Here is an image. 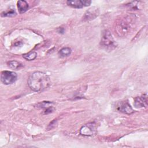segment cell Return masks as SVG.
Instances as JSON below:
<instances>
[{
    "mask_svg": "<svg viewBox=\"0 0 148 148\" xmlns=\"http://www.w3.org/2000/svg\"><path fill=\"white\" fill-rule=\"evenodd\" d=\"M28 84L32 90L36 92H40L49 87L50 79L46 73L40 71H36L29 76Z\"/></svg>",
    "mask_w": 148,
    "mask_h": 148,
    "instance_id": "cell-1",
    "label": "cell"
},
{
    "mask_svg": "<svg viewBox=\"0 0 148 148\" xmlns=\"http://www.w3.org/2000/svg\"><path fill=\"white\" fill-rule=\"evenodd\" d=\"M134 16H127L121 18L120 21L116 24L115 32L120 36H124L128 34L133 28L134 25Z\"/></svg>",
    "mask_w": 148,
    "mask_h": 148,
    "instance_id": "cell-2",
    "label": "cell"
},
{
    "mask_svg": "<svg viewBox=\"0 0 148 148\" xmlns=\"http://www.w3.org/2000/svg\"><path fill=\"white\" fill-rule=\"evenodd\" d=\"M100 44L103 48L108 50H112L116 47V43L108 30H105L102 32Z\"/></svg>",
    "mask_w": 148,
    "mask_h": 148,
    "instance_id": "cell-3",
    "label": "cell"
},
{
    "mask_svg": "<svg viewBox=\"0 0 148 148\" xmlns=\"http://www.w3.org/2000/svg\"><path fill=\"white\" fill-rule=\"evenodd\" d=\"M17 78V75L14 72L4 71H2L1 74V80L4 84L6 85L14 83L16 81Z\"/></svg>",
    "mask_w": 148,
    "mask_h": 148,
    "instance_id": "cell-4",
    "label": "cell"
},
{
    "mask_svg": "<svg viewBox=\"0 0 148 148\" xmlns=\"http://www.w3.org/2000/svg\"><path fill=\"white\" fill-rule=\"evenodd\" d=\"M96 131L95 125L94 123H89L83 126L80 131V132L83 135L90 136L95 134Z\"/></svg>",
    "mask_w": 148,
    "mask_h": 148,
    "instance_id": "cell-5",
    "label": "cell"
},
{
    "mask_svg": "<svg viewBox=\"0 0 148 148\" xmlns=\"http://www.w3.org/2000/svg\"><path fill=\"white\" fill-rule=\"evenodd\" d=\"M99 13V9L97 8H91L86 11L83 19L84 21H90L95 19Z\"/></svg>",
    "mask_w": 148,
    "mask_h": 148,
    "instance_id": "cell-6",
    "label": "cell"
},
{
    "mask_svg": "<svg viewBox=\"0 0 148 148\" xmlns=\"http://www.w3.org/2000/svg\"><path fill=\"white\" fill-rule=\"evenodd\" d=\"M117 109L119 111L126 114H131L134 112V110L127 101L120 102L117 106Z\"/></svg>",
    "mask_w": 148,
    "mask_h": 148,
    "instance_id": "cell-7",
    "label": "cell"
},
{
    "mask_svg": "<svg viewBox=\"0 0 148 148\" xmlns=\"http://www.w3.org/2000/svg\"><path fill=\"white\" fill-rule=\"evenodd\" d=\"M134 105L136 108L146 107L147 105V94H143L140 97H137L135 98Z\"/></svg>",
    "mask_w": 148,
    "mask_h": 148,
    "instance_id": "cell-8",
    "label": "cell"
},
{
    "mask_svg": "<svg viewBox=\"0 0 148 148\" xmlns=\"http://www.w3.org/2000/svg\"><path fill=\"white\" fill-rule=\"evenodd\" d=\"M17 8L20 13H24L28 10V4L25 1H18L17 2Z\"/></svg>",
    "mask_w": 148,
    "mask_h": 148,
    "instance_id": "cell-9",
    "label": "cell"
},
{
    "mask_svg": "<svg viewBox=\"0 0 148 148\" xmlns=\"http://www.w3.org/2000/svg\"><path fill=\"white\" fill-rule=\"evenodd\" d=\"M66 3L68 5L74 8H82L83 7H84L83 1L80 0L67 1Z\"/></svg>",
    "mask_w": 148,
    "mask_h": 148,
    "instance_id": "cell-10",
    "label": "cell"
},
{
    "mask_svg": "<svg viewBox=\"0 0 148 148\" xmlns=\"http://www.w3.org/2000/svg\"><path fill=\"white\" fill-rule=\"evenodd\" d=\"M72 52V50L71 48L66 47H63L61 49L59 52L58 54L61 57H68L69 55H71Z\"/></svg>",
    "mask_w": 148,
    "mask_h": 148,
    "instance_id": "cell-11",
    "label": "cell"
},
{
    "mask_svg": "<svg viewBox=\"0 0 148 148\" xmlns=\"http://www.w3.org/2000/svg\"><path fill=\"white\" fill-rule=\"evenodd\" d=\"M23 57L28 61H32L36 58L37 57V53L35 51H31L28 53L24 54L23 55Z\"/></svg>",
    "mask_w": 148,
    "mask_h": 148,
    "instance_id": "cell-12",
    "label": "cell"
},
{
    "mask_svg": "<svg viewBox=\"0 0 148 148\" xmlns=\"http://www.w3.org/2000/svg\"><path fill=\"white\" fill-rule=\"evenodd\" d=\"M8 66L12 69H17L23 66V64H21L20 62L13 60V61H10L8 62Z\"/></svg>",
    "mask_w": 148,
    "mask_h": 148,
    "instance_id": "cell-13",
    "label": "cell"
},
{
    "mask_svg": "<svg viewBox=\"0 0 148 148\" xmlns=\"http://www.w3.org/2000/svg\"><path fill=\"white\" fill-rule=\"evenodd\" d=\"M16 15V13L13 10H10L8 12H2L1 14V16L3 17H13Z\"/></svg>",
    "mask_w": 148,
    "mask_h": 148,
    "instance_id": "cell-14",
    "label": "cell"
}]
</instances>
